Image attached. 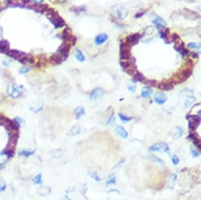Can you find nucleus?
<instances>
[{"instance_id": "obj_3", "label": "nucleus", "mask_w": 201, "mask_h": 200, "mask_svg": "<svg viewBox=\"0 0 201 200\" xmlns=\"http://www.w3.org/2000/svg\"><path fill=\"white\" fill-rule=\"evenodd\" d=\"M47 15L48 18H49V20L51 21V22L53 24V25L55 26V28H56V29L63 27V26L65 25V24H66L65 23L64 20L62 19V18L59 16L58 12L55 11L54 10L51 11V12L49 13V14Z\"/></svg>"}, {"instance_id": "obj_36", "label": "nucleus", "mask_w": 201, "mask_h": 200, "mask_svg": "<svg viewBox=\"0 0 201 200\" xmlns=\"http://www.w3.org/2000/svg\"><path fill=\"white\" fill-rule=\"evenodd\" d=\"M171 40H172L173 42H174L175 43H177L178 42H179L180 40H181V39H180L179 36H178L177 33H173L172 36H171Z\"/></svg>"}, {"instance_id": "obj_31", "label": "nucleus", "mask_w": 201, "mask_h": 200, "mask_svg": "<svg viewBox=\"0 0 201 200\" xmlns=\"http://www.w3.org/2000/svg\"><path fill=\"white\" fill-rule=\"evenodd\" d=\"M6 188H7V184H6L5 180L0 178V192L5 191L6 190Z\"/></svg>"}, {"instance_id": "obj_37", "label": "nucleus", "mask_w": 201, "mask_h": 200, "mask_svg": "<svg viewBox=\"0 0 201 200\" xmlns=\"http://www.w3.org/2000/svg\"><path fill=\"white\" fill-rule=\"evenodd\" d=\"M171 161H172L173 164L174 165V166H177L179 163V158L177 155H175V154H174V155L171 156Z\"/></svg>"}, {"instance_id": "obj_18", "label": "nucleus", "mask_w": 201, "mask_h": 200, "mask_svg": "<svg viewBox=\"0 0 201 200\" xmlns=\"http://www.w3.org/2000/svg\"><path fill=\"white\" fill-rule=\"evenodd\" d=\"M116 132L117 134L120 136V137L123 138V139H126L129 136V133L121 125H118L117 128H116Z\"/></svg>"}, {"instance_id": "obj_27", "label": "nucleus", "mask_w": 201, "mask_h": 200, "mask_svg": "<svg viewBox=\"0 0 201 200\" xmlns=\"http://www.w3.org/2000/svg\"><path fill=\"white\" fill-rule=\"evenodd\" d=\"M196 101V98L193 96V95H189V96H186V100L185 102V107H189L194 102Z\"/></svg>"}, {"instance_id": "obj_38", "label": "nucleus", "mask_w": 201, "mask_h": 200, "mask_svg": "<svg viewBox=\"0 0 201 200\" xmlns=\"http://www.w3.org/2000/svg\"><path fill=\"white\" fill-rule=\"evenodd\" d=\"M90 176H91L92 178H93L96 181H100V178L99 176H97V174H96L95 172H90Z\"/></svg>"}, {"instance_id": "obj_40", "label": "nucleus", "mask_w": 201, "mask_h": 200, "mask_svg": "<svg viewBox=\"0 0 201 200\" xmlns=\"http://www.w3.org/2000/svg\"><path fill=\"white\" fill-rule=\"evenodd\" d=\"M30 70V69L29 68V67H26V66H24V67H22V68H21L19 70V73H22V74H25V73H27Z\"/></svg>"}, {"instance_id": "obj_11", "label": "nucleus", "mask_w": 201, "mask_h": 200, "mask_svg": "<svg viewBox=\"0 0 201 200\" xmlns=\"http://www.w3.org/2000/svg\"><path fill=\"white\" fill-rule=\"evenodd\" d=\"M154 100L158 105H163L167 100V96L163 93L158 92L154 96Z\"/></svg>"}, {"instance_id": "obj_34", "label": "nucleus", "mask_w": 201, "mask_h": 200, "mask_svg": "<svg viewBox=\"0 0 201 200\" xmlns=\"http://www.w3.org/2000/svg\"><path fill=\"white\" fill-rule=\"evenodd\" d=\"M144 83L148 84L149 87H156L157 85V81L155 80H146L144 81Z\"/></svg>"}, {"instance_id": "obj_29", "label": "nucleus", "mask_w": 201, "mask_h": 200, "mask_svg": "<svg viewBox=\"0 0 201 200\" xmlns=\"http://www.w3.org/2000/svg\"><path fill=\"white\" fill-rule=\"evenodd\" d=\"M80 132V128L79 127L78 125H75V126H73V127L70 129V136H77V135H78Z\"/></svg>"}, {"instance_id": "obj_47", "label": "nucleus", "mask_w": 201, "mask_h": 200, "mask_svg": "<svg viewBox=\"0 0 201 200\" xmlns=\"http://www.w3.org/2000/svg\"><path fill=\"white\" fill-rule=\"evenodd\" d=\"M114 122H115V118H114V117L111 116L110 118V119H109L108 121L107 122V125H110V124H112Z\"/></svg>"}, {"instance_id": "obj_14", "label": "nucleus", "mask_w": 201, "mask_h": 200, "mask_svg": "<svg viewBox=\"0 0 201 200\" xmlns=\"http://www.w3.org/2000/svg\"><path fill=\"white\" fill-rule=\"evenodd\" d=\"M36 153V150L32 149H22L18 151V156L23 158H29Z\"/></svg>"}, {"instance_id": "obj_35", "label": "nucleus", "mask_w": 201, "mask_h": 200, "mask_svg": "<svg viewBox=\"0 0 201 200\" xmlns=\"http://www.w3.org/2000/svg\"><path fill=\"white\" fill-rule=\"evenodd\" d=\"M177 129H178V132L174 135V139H178V138H180L183 134V129L181 127H177Z\"/></svg>"}, {"instance_id": "obj_42", "label": "nucleus", "mask_w": 201, "mask_h": 200, "mask_svg": "<svg viewBox=\"0 0 201 200\" xmlns=\"http://www.w3.org/2000/svg\"><path fill=\"white\" fill-rule=\"evenodd\" d=\"M191 154H192V157L196 158L199 155V152L197 151V150H194V149L191 148Z\"/></svg>"}, {"instance_id": "obj_16", "label": "nucleus", "mask_w": 201, "mask_h": 200, "mask_svg": "<svg viewBox=\"0 0 201 200\" xmlns=\"http://www.w3.org/2000/svg\"><path fill=\"white\" fill-rule=\"evenodd\" d=\"M108 39V35L106 33H101V34L98 35L95 39V43L96 45H102L105 42L107 41Z\"/></svg>"}, {"instance_id": "obj_1", "label": "nucleus", "mask_w": 201, "mask_h": 200, "mask_svg": "<svg viewBox=\"0 0 201 200\" xmlns=\"http://www.w3.org/2000/svg\"><path fill=\"white\" fill-rule=\"evenodd\" d=\"M6 54L9 57L15 59L22 64H32L34 62V58L32 56L25 54L24 52L17 50H8L6 52Z\"/></svg>"}, {"instance_id": "obj_21", "label": "nucleus", "mask_w": 201, "mask_h": 200, "mask_svg": "<svg viewBox=\"0 0 201 200\" xmlns=\"http://www.w3.org/2000/svg\"><path fill=\"white\" fill-rule=\"evenodd\" d=\"M153 93V90L150 87H144L141 91V97L144 98H147L151 95V94Z\"/></svg>"}, {"instance_id": "obj_48", "label": "nucleus", "mask_w": 201, "mask_h": 200, "mask_svg": "<svg viewBox=\"0 0 201 200\" xmlns=\"http://www.w3.org/2000/svg\"><path fill=\"white\" fill-rule=\"evenodd\" d=\"M10 64V61H9V60H3V61H2V65H3L4 66H6V67L9 66Z\"/></svg>"}, {"instance_id": "obj_30", "label": "nucleus", "mask_w": 201, "mask_h": 200, "mask_svg": "<svg viewBox=\"0 0 201 200\" xmlns=\"http://www.w3.org/2000/svg\"><path fill=\"white\" fill-rule=\"evenodd\" d=\"M117 17L119 18V19H124V18L126 17V15H128V11L125 10V12H123L122 9H121V8H119V9L117 10Z\"/></svg>"}, {"instance_id": "obj_26", "label": "nucleus", "mask_w": 201, "mask_h": 200, "mask_svg": "<svg viewBox=\"0 0 201 200\" xmlns=\"http://www.w3.org/2000/svg\"><path fill=\"white\" fill-rule=\"evenodd\" d=\"M133 76L134 80L137 81H140V82H144V81H145V77H144V76L143 75L142 73H140V72L136 71L135 73H134Z\"/></svg>"}, {"instance_id": "obj_45", "label": "nucleus", "mask_w": 201, "mask_h": 200, "mask_svg": "<svg viewBox=\"0 0 201 200\" xmlns=\"http://www.w3.org/2000/svg\"><path fill=\"white\" fill-rule=\"evenodd\" d=\"M151 160H154V161H156L157 162H160V163H163V161H162V159H160V158H156L155 157V156H151Z\"/></svg>"}, {"instance_id": "obj_49", "label": "nucleus", "mask_w": 201, "mask_h": 200, "mask_svg": "<svg viewBox=\"0 0 201 200\" xmlns=\"http://www.w3.org/2000/svg\"><path fill=\"white\" fill-rule=\"evenodd\" d=\"M189 54L192 55L193 58H196L199 57V56H198L199 54H198V53H196V52H191V53H189Z\"/></svg>"}, {"instance_id": "obj_19", "label": "nucleus", "mask_w": 201, "mask_h": 200, "mask_svg": "<svg viewBox=\"0 0 201 200\" xmlns=\"http://www.w3.org/2000/svg\"><path fill=\"white\" fill-rule=\"evenodd\" d=\"M188 138H189V139H192L194 144L196 145V146H197L198 148L200 149V146H201L200 140H199V137H198L197 135H196V133L192 132V133H191V134L189 135V136H188Z\"/></svg>"}, {"instance_id": "obj_2", "label": "nucleus", "mask_w": 201, "mask_h": 200, "mask_svg": "<svg viewBox=\"0 0 201 200\" xmlns=\"http://www.w3.org/2000/svg\"><path fill=\"white\" fill-rule=\"evenodd\" d=\"M25 88L22 85H18V84H14V83H10L8 84L7 89V94L10 97L13 98H17L23 95L24 92H25Z\"/></svg>"}, {"instance_id": "obj_23", "label": "nucleus", "mask_w": 201, "mask_h": 200, "mask_svg": "<svg viewBox=\"0 0 201 200\" xmlns=\"http://www.w3.org/2000/svg\"><path fill=\"white\" fill-rule=\"evenodd\" d=\"M71 30L69 29H65L64 31H63V32H62V38L63 39H64V41H69V39H70V37H71Z\"/></svg>"}, {"instance_id": "obj_39", "label": "nucleus", "mask_w": 201, "mask_h": 200, "mask_svg": "<svg viewBox=\"0 0 201 200\" xmlns=\"http://www.w3.org/2000/svg\"><path fill=\"white\" fill-rule=\"evenodd\" d=\"M72 10H73L74 12L76 13H80V12H83V11H85L86 8L84 7V6H80V7H74V8H72Z\"/></svg>"}, {"instance_id": "obj_13", "label": "nucleus", "mask_w": 201, "mask_h": 200, "mask_svg": "<svg viewBox=\"0 0 201 200\" xmlns=\"http://www.w3.org/2000/svg\"><path fill=\"white\" fill-rule=\"evenodd\" d=\"M183 15L186 18L191 20H196L199 18V15L197 13L194 12V11L192 10H190L189 9H184Z\"/></svg>"}, {"instance_id": "obj_43", "label": "nucleus", "mask_w": 201, "mask_h": 200, "mask_svg": "<svg viewBox=\"0 0 201 200\" xmlns=\"http://www.w3.org/2000/svg\"><path fill=\"white\" fill-rule=\"evenodd\" d=\"M128 88L129 91H130L131 92H135L136 89H137L136 86L133 85V84H130V85H128V88Z\"/></svg>"}, {"instance_id": "obj_15", "label": "nucleus", "mask_w": 201, "mask_h": 200, "mask_svg": "<svg viewBox=\"0 0 201 200\" xmlns=\"http://www.w3.org/2000/svg\"><path fill=\"white\" fill-rule=\"evenodd\" d=\"M152 24L158 29H164L166 25V22H165V20L162 19L160 17H157L155 19H154L152 21Z\"/></svg>"}, {"instance_id": "obj_50", "label": "nucleus", "mask_w": 201, "mask_h": 200, "mask_svg": "<svg viewBox=\"0 0 201 200\" xmlns=\"http://www.w3.org/2000/svg\"><path fill=\"white\" fill-rule=\"evenodd\" d=\"M32 2H35L36 3H40V2H43V0H32Z\"/></svg>"}, {"instance_id": "obj_7", "label": "nucleus", "mask_w": 201, "mask_h": 200, "mask_svg": "<svg viewBox=\"0 0 201 200\" xmlns=\"http://www.w3.org/2000/svg\"><path fill=\"white\" fill-rule=\"evenodd\" d=\"M149 151L150 152L158 151V152H166V153H169L170 148L166 143H164V142H161V143H155V144L150 146Z\"/></svg>"}, {"instance_id": "obj_5", "label": "nucleus", "mask_w": 201, "mask_h": 200, "mask_svg": "<svg viewBox=\"0 0 201 200\" xmlns=\"http://www.w3.org/2000/svg\"><path fill=\"white\" fill-rule=\"evenodd\" d=\"M14 150H13L6 149L2 151H0V170L3 168V166L7 163L9 159L14 156Z\"/></svg>"}, {"instance_id": "obj_28", "label": "nucleus", "mask_w": 201, "mask_h": 200, "mask_svg": "<svg viewBox=\"0 0 201 200\" xmlns=\"http://www.w3.org/2000/svg\"><path fill=\"white\" fill-rule=\"evenodd\" d=\"M33 183L35 184H41L43 183V177H42V174L41 173H38L35 176V177L32 180Z\"/></svg>"}, {"instance_id": "obj_8", "label": "nucleus", "mask_w": 201, "mask_h": 200, "mask_svg": "<svg viewBox=\"0 0 201 200\" xmlns=\"http://www.w3.org/2000/svg\"><path fill=\"white\" fill-rule=\"evenodd\" d=\"M143 36V35L140 34V33H133V34L129 35V36H127L125 38V43L129 44V46H133V45H136L138 43L140 39H141Z\"/></svg>"}, {"instance_id": "obj_24", "label": "nucleus", "mask_w": 201, "mask_h": 200, "mask_svg": "<svg viewBox=\"0 0 201 200\" xmlns=\"http://www.w3.org/2000/svg\"><path fill=\"white\" fill-rule=\"evenodd\" d=\"M75 54H76V58L77 59V61L80 62H83L85 61V57H84V54L79 49H76Z\"/></svg>"}, {"instance_id": "obj_6", "label": "nucleus", "mask_w": 201, "mask_h": 200, "mask_svg": "<svg viewBox=\"0 0 201 200\" xmlns=\"http://www.w3.org/2000/svg\"><path fill=\"white\" fill-rule=\"evenodd\" d=\"M130 48L131 46L125 43V42H121L120 44V58L122 60H129L131 56V53H130Z\"/></svg>"}, {"instance_id": "obj_17", "label": "nucleus", "mask_w": 201, "mask_h": 200, "mask_svg": "<svg viewBox=\"0 0 201 200\" xmlns=\"http://www.w3.org/2000/svg\"><path fill=\"white\" fill-rule=\"evenodd\" d=\"M66 59V58L61 55L58 52H56L55 54H52L51 57V60L52 62H54L55 64H61V63L63 61H65Z\"/></svg>"}, {"instance_id": "obj_25", "label": "nucleus", "mask_w": 201, "mask_h": 200, "mask_svg": "<svg viewBox=\"0 0 201 200\" xmlns=\"http://www.w3.org/2000/svg\"><path fill=\"white\" fill-rule=\"evenodd\" d=\"M74 113L75 114H76V117H77V119H79L80 117L83 116V115L85 114V110H84V107H82V106H78V107H77L76 109H75Z\"/></svg>"}, {"instance_id": "obj_41", "label": "nucleus", "mask_w": 201, "mask_h": 200, "mask_svg": "<svg viewBox=\"0 0 201 200\" xmlns=\"http://www.w3.org/2000/svg\"><path fill=\"white\" fill-rule=\"evenodd\" d=\"M189 47H190L191 49H199V45L198 43H189L188 44Z\"/></svg>"}, {"instance_id": "obj_32", "label": "nucleus", "mask_w": 201, "mask_h": 200, "mask_svg": "<svg viewBox=\"0 0 201 200\" xmlns=\"http://www.w3.org/2000/svg\"><path fill=\"white\" fill-rule=\"evenodd\" d=\"M14 121L15 123H16L19 127H21L22 125H23L24 124H25V121H24L23 118H19V117H16V118L14 119Z\"/></svg>"}, {"instance_id": "obj_10", "label": "nucleus", "mask_w": 201, "mask_h": 200, "mask_svg": "<svg viewBox=\"0 0 201 200\" xmlns=\"http://www.w3.org/2000/svg\"><path fill=\"white\" fill-rule=\"evenodd\" d=\"M104 95V90L100 88H96L93 89L90 93V99L97 100L101 98Z\"/></svg>"}, {"instance_id": "obj_22", "label": "nucleus", "mask_w": 201, "mask_h": 200, "mask_svg": "<svg viewBox=\"0 0 201 200\" xmlns=\"http://www.w3.org/2000/svg\"><path fill=\"white\" fill-rule=\"evenodd\" d=\"M169 34H170V29H165L164 30L159 31V35H160L161 38L163 39L164 40H165L166 43H167V44H169L170 42V40L168 39V36H169Z\"/></svg>"}, {"instance_id": "obj_44", "label": "nucleus", "mask_w": 201, "mask_h": 200, "mask_svg": "<svg viewBox=\"0 0 201 200\" xmlns=\"http://www.w3.org/2000/svg\"><path fill=\"white\" fill-rule=\"evenodd\" d=\"M115 177H111V178L110 179V180H109V181H107V185H110V184H115Z\"/></svg>"}, {"instance_id": "obj_20", "label": "nucleus", "mask_w": 201, "mask_h": 200, "mask_svg": "<svg viewBox=\"0 0 201 200\" xmlns=\"http://www.w3.org/2000/svg\"><path fill=\"white\" fill-rule=\"evenodd\" d=\"M10 44L9 42L4 39H0V52L1 53H5L9 50Z\"/></svg>"}, {"instance_id": "obj_12", "label": "nucleus", "mask_w": 201, "mask_h": 200, "mask_svg": "<svg viewBox=\"0 0 201 200\" xmlns=\"http://www.w3.org/2000/svg\"><path fill=\"white\" fill-rule=\"evenodd\" d=\"M157 88H159L164 91H170V90L174 88V84L170 81H162L161 83H158L156 85Z\"/></svg>"}, {"instance_id": "obj_4", "label": "nucleus", "mask_w": 201, "mask_h": 200, "mask_svg": "<svg viewBox=\"0 0 201 200\" xmlns=\"http://www.w3.org/2000/svg\"><path fill=\"white\" fill-rule=\"evenodd\" d=\"M186 118L189 120V129L192 132H194L200 122V111L198 112V115H188Z\"/></svg>"}, {"instance_id": "obj_9", "label": "nucleus", "mask_w": 201, "mask_h": 200, "mask_svg": "<svg viewBox=\"0 0 201 200\" xmlns=\"http://www.w3.org/2000/svg\"><path fill=\"white\" fill-rule=\"evenodd\" d=\"M70 48H71V44L68 42H65L63 44L59 46V50H58V53L67 58L68 55H69V52H70Z\"/></svg>"}, {"instance_id": "obj_46", "label": "nucleus", "mask_w": 201, "mask_h": 200, "mask_svg": "<svg viewBox=\"0 0 201 200\" xmlns=\"http://www.w3.org/2000/svg\"><path fill=\"white\" fill-rule=\"evenodd\" d=\"M144 14H145V10H144V11H139V12H137V14L135 15L136 18H141V17H142L143 15Z\"/></svg>"}, {"instance_id": "obj_33", "label": "nucleus", "mask_w": 201, "mask_h": 200, "mask_svg": "<svg viewBox=\"0 0 201 200\" xmlns=\"http://www.w3.org/2000/svg\"><path fill=\"white\" fill-rule=\"evenodd\" d=\"M118 117H119V118L121 119V121H122V122H130V121L133 119V118H131V117H127L125 116V115L122 114H118Z\"/></svg>"}]
</instances>
